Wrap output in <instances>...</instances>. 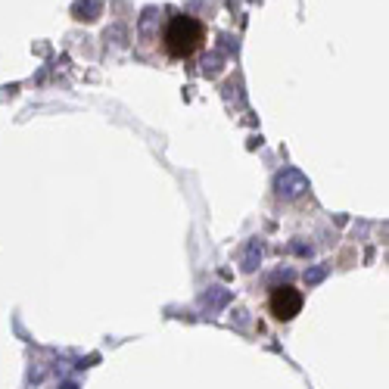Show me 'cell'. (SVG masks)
I'll return each instance as SVG.
<instances>
[{"instance_id": "cell-1", "label": "cell", "mask_w": 389, "mask_h": 389, "mask_svg": "<svg viewBox=\"0 0 389 389\" xmlns=\"http://www.w3.org/2000/svg\"><path fill=\"white\" fill-rule=\"evenodd\" d=\"M150 19H156V31L143 38H153L156 50L172 63H181V59H193L206 44V25L199 19H193L190 13L181 10H162V19L156 13H147Z\"/></svg>"}, {"instance_id": "cell-2", "label": "cell", "mask_w": 389, "mask_h": 389, "mask_svg": "<svg viewBox=\"0 0 389 389\" xmlns=\"http://www.w3.org/2000/svg\"><path fill=\"white\" fill-rule=\"evenodd\" d=\"M268 308H271L274 321H293L302 311V293L290 283L274 286L271 296H268Z\"/></svg>"}]
</instances>
